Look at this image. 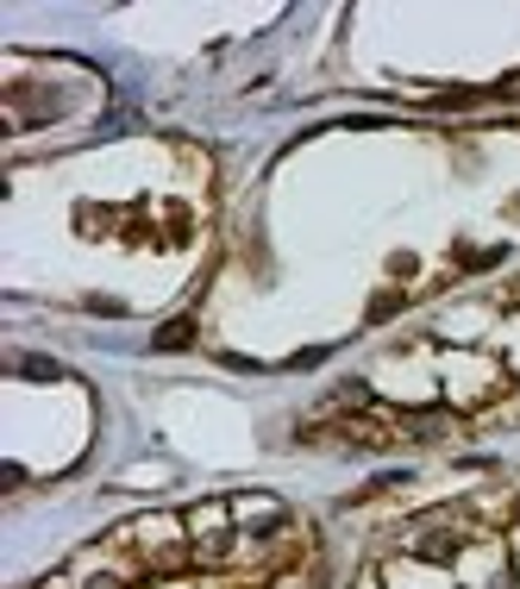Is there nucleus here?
<instances>
[{"label":"nucleus","instance_id":"f257e3e1","mask_svg":"<svg viewBox=\"0 0 520 589\" xmlns=\"http://www.w3.org/2000/svg\"><path fill=\"white\" fill-rule=\"evenodd\" d=\"M151 345H157V352H189V345H194V320H170V326H157Z\"/></svg>","mask_w":520,"mask_h":589},{"label":"nucleus","instance_id":"f03ea898","mask_svg":"<svg viewBox=\"0 0 520 589\" xmlns=\"http://www.w3.org/2000/svg\"><path fill=\"white\" fill-rule=\"evenodd\" d=\"M514 521H520V508H514Z\"/></svg>","mask_w":520,"mask_h":589}]
</instances>
